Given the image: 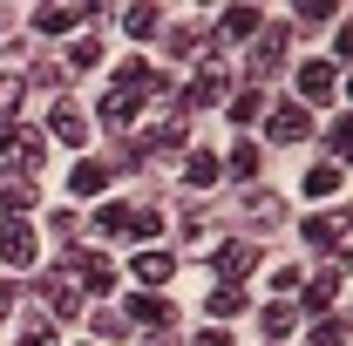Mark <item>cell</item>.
<instances>
[{"label": "cell", "mask_w": 353, "mask_h": 346, "mask_svg": "<svg viewBox=\"0 0 353 346\" xmlns=\"http://www.w3.org/2000/svg\"><path fill=\"white\" fill-rule=\"evenodd\" d=\"M82 21H95V7H41V14H34V34H68V28H82Z\"/></svg>", "instance_id": "52a82bcc"}, {"label": "cell", "mask_w": 353, "mask_h": 346, "mask_svg": "<svg viewBox=\"0 0 353 346\" xmlns=\"http://www.w3.org/2000/svg\"><path fill=\"white\" fill-rule=\"evenodd\" d=\"M259 109H272V102H265V88H245V95H238V102H231L224 116H231V123L245 130V123H259Z\"/></svg>", "instance_id": "cb8c5ba5"}, {"label": "cell", "mask_w": 353, "mask_h": 346, "mask_svg": "<svg viewBox=\"0 0 353 346\" xmlns=\"http://www.w3.org/2000/svg\"><path fill=\"white\" fill-rule=\"evenodd\" d=\"M48 156V136L41 130H7L0 136V170H34Z\"/></svg>", "instance_id": "3957f363"}, {"label": "cell", "mask_w": 353, "mask_h": 346, "mask_svg": "<svg viewBox=\"0 0 353 346\" xmlns=\"http://www.w3.org/2000/svg\"><path fill=\"white\" fill-rule=\"evenodd\" d=\"M279 54H285V34H279V28H259V48H252V75H272V68H279Z\"/></svg>", "instance_id": "9a60e30c"}, {"label": "cell", "mask_w": 353, "mask_h": 346, "mask_svg": "<svg viewBox=\"0 0 353 346\" xmlns=\"http://www.w3.org/2000/svg\"><path fill=\"white\" fill-rule=\"evenodd\" d=\"M123 28H130L136 41H150V34H157V7H130V14H123Z\"/></svg>", "instance_id": "83f0119b"}, {"label": "cell", "mask_w": 353, "mask_h": 346, "mask_svg": "<svg viewBox=\"0 0 353 346\" xmlns=\"http://www.w3.org/2000/svg\"><path fill=\"white\" fill-rule=\"evenodd\" d=\"M306 245L312 252H347V224L340 217H306Z\"/></svg>", "instance_id": "30bf717a"}, {"label": "cell", "mask_w": 353, "mask_h": 346, "mask_svg": "<svg viewBox=\"0 0 353 346\" xmlns=\"http://www.w3.org/2000/svg\"><path fill=\"white\" fill-rule=\"evenodd\" d=\"M123 217H130V204H102V211H95V231H102V238H123Z\"/></svg>", "instance_id": "f1b7e54d"}, {"label": "cell", "mask_w": 353, "mask_h": 346, "mask_svg": "<svg viewBox=\"0 0 353 346\" xmlns=\"http://www.w3.org/2000/svg\"><path fill=\"white\" fill-rule=\"evenodd\" d=\"M130 272L143 278V292H150V285H170L176 258H170V252H136V265H130Z\"/></svg>", "instance_id": "8fae6325"}, {"label": "cell", "mask_w": 353, "mask_h": 346, "mask_svg": "<svg viewBox=\"0 0 353 346\" xmlns=\"http://www.w3.org/2000/svg\"><path fill=\"white\" fill-rule=\"evenodd\" d=\"M259 28H265V14H259V7H231V14L218 21V34H224V41H245V34H259Z\"/></svg>", "instance_id": "2e32d148"}, {"label": "cell", "mask_w": 353, "mask_h": 346, "mask_svg": "<svg viewBox=\"0 0 353 346\" xmlns=\"http://www.w3.org/2000/svg\"><path fill=\"white\" fill-rule=\"evenodd\" d=\"M170 299H157V292H136L130 305H123V326H150V333H170Z\"/></svg>", "instance_id": "277c9868"}, {"label": "cell", "mask_w": 353, "mask_h": 346, "mask_svg": "<svg viewBox=\"0 0 353 346\" xmlns=\"http://www.w3.org/2000/svg\"><path fill=\"white\" fill-rule=\"evenodd\" d=\"M14 346H54V333H48V326H34L28 340H14Z\"/></svg>", "instance_id": "e575fe53"}, {"label": "cell", "mask_w": 353, "mask_h": 346, "mask_svg": "<svg viewBox=\"0 0 353 346\" xmlns=\"http://www.w3.org/2000/svg\"><path fill=\"white\" fill-rule=\"evenodd\" d=\"M252 272H259V252H252V245H224L218 252V278L224 285H238V278H252Z\"/></svg>", "instance_id": "ba28073f"}, {"label": "cell", "mask_w": 353, "mask_h": 346, "mask_svg": "<svg viewBox=\"0 0 353 346\" xmlns=\"http://www.w3.org/2000/svg\"><path fill=\"white\" fill-rule=\"evenodd\" d=\"M7 305H14V292H7V285H0V319H7Z\"/></svg>", "instance_id": "d590c367"}, {"label": "cell", "mask_w": 353, "mask_h": 346, "mask_svg": "<svg viewBox=\"0 0 353 346\" xmlns=\"http://www.w3.org/2000/svg\"><path fill=\"white\" fill-rule=\"evenodd\" d=\"M0 258L7 265H34V231H28V224H7V231H0Z\"/></svg>", "instance_id": "7c38bea8"}, {"label": "cell", "mask_w": 353, "mask_h": 346, "mask_svg": "<svg viewBox=\"0 0 353 346\" xmlns=\"http://www.w3.org/2000/svg\"><path fill=\"white\" fill-rule=\"evenodd\" d=\"M265 136H272V143H306L312 136V109H272V116H265Z\"/></svg>", "instance_id": "5b68a950"}, {"label": "cell", "mask_w": 353, "mask_h": 346, "mask_svg": "<svg viewBox=\"0 0 353 346\" xmlns=\"http://www.w3.org/2000/svg\"><path fill=\"white\" fill-rule=\"evenodd\" d=\"M292 326H299V312H292V305H285V299H272V305H265V312H259V333H265V346H272V340H285Z\"/></svg>", "instance_id": "4fadbf2b"}, {"label": "cell", "mask_w": 353, "mask_h": 346, "mask_svg": "<svg viewBox=\"0 0 353 346\" xmlns=\"http://www.w3.org/2000/svg\"><path fill=\"white\" fill-rule=\"evenodd\" d=\"M299 285H306V278H299V272H285V265H279V272H272V292H279V299H285V292H299Z\"/></svg>", "instance_id": "d6a6232c"}, {"label": "cell", "mask_w": 353, "mask_h": 346, "mask_svg": "<svg viewBox=\"0 0 353 346\" xmlns=\"http://www.w3.org/2000/svg\"><path fill=\"white\" fill-rule=\"evenodd\" d=\"M21 102H28V75H0V130H14Z\"/></svg>", "instance_id": "ac0fdd59"}, {"label": "cell", "mask_w": 353, "mask_h": 346, "mask_svg": "<svg viewBox=\"0 0 353 346\" xmlns=\"http://www.w3.org/2000/svg\"><path fill=\"white\" fill-rule=\"evenodd\" d=\"M333 82H340V68H333V61H306V68H299V95H306V102H326Z\"/></svg>", "instance_id": "9c48e42d"}, {"label": "cell", "mask_w": 353, "mask_h": 346, "mask_svg": "<svg viewBox=\"0 0 353 346\" xmlns=\"http://www.w3.org/2000/svg\"><path fill=\"white\" fill-rule=\"evenodd\" d=\"M136 109H143V95H130V88H116V95L102 102V123H109V130H130V123H136Z\"/></svg>", "instance_id": "e0dca14e"}, {"label": "cell", "mask_w": 353, "mask_h": 346, "mask_svg": "<svg viewBox=\"0 0 353 346\" xmlns=\"http://www.w3.org/2000/svg\"><path fill=\"white\" fill-rule=\"evenodd\" d=\"M224 170H231V176H252V170H259V143H238V150H231V163H224Z\"/></svg>", "instance_id": "4dcf8cb0"}, {"label": "cell", "mask_w": 353, "mask_h": 346, "mask_svg": "<svg viewBox=\"0 0 353 346\" xmlns=\"http://www.w3.org/2000/svg\"><path fill=\"white\" fill-rule=\"evenodd\" d=\"M340 183H347L340 163H312V170H306V197H340Z\"/></svg>", "instance_id": "603a6c76"}, {"label": "cell", "mask_w": 353, "mask_h": 346, "mask_svg": "<svg viewBox=\"0 0 353 346\" xmlns=\"http://www.w3.org/2000/svg\"><path fill=\"white\" fill-rule=\"evenodd\" d=\"M68 190H75V197H102V190H109V163H75Z\"/></svg>", "instance_id": "d6986e66"}, {"label": "cell", "mask_w": 353, "mask_h": 346, "mask_svg": "<svg viewBox=\"0 0 353 346\" xmlns=\"http://www.w3.org/2000/svg\"><path fill=\"white\" fill-rule=\"evenodd\" d=\"M48 136L54 143H88V116L75 102H54V116H48Z\"/></svg>", "instance_id": "8992f818"}, {"label": "cell", "mask_w": 353, "mask_h": 346, "mask_svg": "<svg viewBox=\"0 0 353 346\" xmlns=\"http://www.w3.org/2000/svg\"><path fill=\"white\" fill-rule=\"evenodd\" d=\"M218 176H224V163L211 156V150H190V163H183V183H190V190H211Z\"/></svg>", "instance_id": "5bb4252c"}, {"label": "cell", "mask_w": 353, "mask_h": 346, "mask_svg": "<svg viewBox=\"0 0 353 346\" xmlns=\"http://www.w3.org/2000/svg\"><path fill=\"white\" fill-rule=\"evenodd\" d=\"M61 272H68V285H75V292H95V299L116 285V272H109V258H102V252H68V258H61Z\"/></svg>", "instance_id": "7a4b0ae2"}, {"label": "cell", "mask_w": 353, "mask_h": 346, "mask_svg": "<svg viewBox=\"0 0 353 346\" xmlns=\"http://www.w3.org/2000/svg\"><path fill=\"white\" fill-rule=\"evenodd\" d=\"M95 333H102V340H123L130 326H123V312H95Z\"/></svg>", "instance_id": "1f68e13d"}, {"label": "cell", "mask_w": 353, "mask_h": 346, "mask_svg": "<svg viewBox=\"0 0 353 346\" xmlns=\"http://www.w3.org/2000/svg\"><path fill=\"white\" fill-rule=\"evenodd\" d=\"M0 28H7V14H0Z\"/></svg>", "instance_id": "8d00e7d4"}, {"label": "cell", "mask_w": 353, "mask_h": 346, "mask_svg": "<svg viewBox=\"0 0 353 346\" xmlns=\"http://www.w3.org/2000/svg\"><path fill=\"white\" fill-rule=\"evenodd\" d=\"M197 346H231V333H224V326H204V333H197Z\"/></svg>", "instance_id": "836d02e7"}, {"label": "cell", "mask_w": 353, "mask_h": 346, "mask_svg": "<svg viewBox=\"0 0 353 346\" xmlns=\"http://www.w3.org/2000/svg\"><path fill=\"white\" fill-rule=\"evenodd\" d=\"M204 312H211V319H231V312H245V292H238V285H218Z\"/></svg>", "instance_id": "d4e9b609"}, {"label": "cell", "mask_w": 353, "mask_h": 346, "mask_svg": "<svg viewBox=\"0 0 353 346\" xmlns=\"http://www.w3.org/2000/svg\"><path fill=\"white\" fill-rule=\"evenodd\" d=\"M28 204H34V190H28V183L0 190V217H7V224H21V211H28Z\"/></svg>", "instance_id": "484cf974"}, {"label": "cell", "mask_w": 353, "mask_h": 346, "mask_svg": "<svg viewBox=\"0 0 353 346\" xmlns=\"http://www.w3.org/2000/svg\"><path fill=\"white\" fill-rule=\"evenodd\" d=\"M333 299H340V265H333V272H319V278L306 285V312H326Z\"/></svg>", "instance_id": "7402d4cb"}, {"label": "cell", "mask_w": 353, "mask_h": 346, "mask_svg": "<svg viewBox=\"0 0 353 346\" xmlns=\"http://www.w3.org/2000/svg\"><path fill=\"white\" fill-rule=\"evenodd\" d=\"M312 346H347V319H340V312H326V319L312 326Z\"/></svg>", "instance_id": "4316f807"}, {"label": "cell", "mask_w": 353, "mask_h": 346, "mask_svg": "<svg viewBox=\"0 0 353 346\" xmlns=\"http://www.w3.org/2000/svg\"><path fill=\"white\" fill-rule=\"evenodd\" d=\"M95 61H102V41L95 34H82V41L68 48V68H95Z\"/></svg>", "instance_id": "f546056e"}, {"label": "cell", "mask_w": 353, "mask_h": 346, "mask_svg": "<svg viewBox=\"0 0 353 346\" xmlns=\"http://www.w3.org/2000/svg\"><path fill=\"white\" fill-rule=\"evenodd\" d=\"M75 305H82V292L68 285V272H48L41 285H34V326H48V319H75Z\"/></svg>", "instance_id": "6da1fadb"}, {"label": "cell", "mask_w": 353, "mask_h": 346, "mask_svg": "<svg viewBox=\"0 0 353 346\" xmlns=\"http://www.w3.org/2000/svg\"><path fill=\"white\" fill-rule=\"evenodd\" d=\"M163 231V211H143V204H130V217H123V238H143V252H150V238Z\"/></svg>", "instance_id": "ffe728a7"}, {"label": "cell", "mask_w": 353, "mask_h": 346, "mask_svg": "<svg viewBox=\"0 0 353 346\" xmlns=\"http://www.w3.org/2000/svg\"><path fill=\"white\" fill-rule=\"evenodd\" d=\"M245 217H252V224H259V231H272V224H279V217H285V204H279V197H272V190H252V197H245Z\"/></svg>", "instance_id": "44dd1931"}]
</instances>
